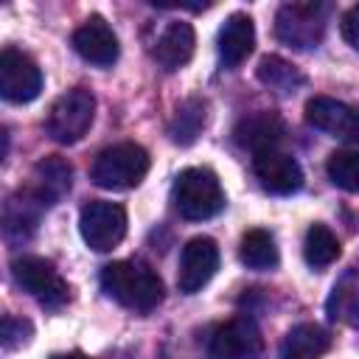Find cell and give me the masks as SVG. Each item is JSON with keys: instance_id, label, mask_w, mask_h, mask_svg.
<instances>
[{"instance_id": "obj_1", "label": "cell", "mask_w": 359, "mask_h": 359, "mask_svg": "<svg viewBox=\"0 0 359 359\" xmlns=\"http://www.w3.org/2000/svg\"><path fill=\"white\" fill-rule=\"evenodd\" d=\"M101 289L107 297L132 311H151L163 300L160 275L143 261H112L101 269Z\"/></svg>"}, {"instance_id": "obj_2", "label": "cell", "mask_w": 359, "mask_h": 359, "mask_svg": "<svg viewBox=\"0 0 359 359\" xmlns=\"http://www.w3.org/2000/svg\"><path fill=\"white\" fill-rule=\"evenodd\" d=\"M149 174V151L137 143H115L90 165V180L107 191H129Z\"/></svg>"}, {"instance_id": "obj_3", "label": "cell", "mask_w": 359, "mask_h": 359, "mask_svg": "<svg viewBox=\"0 0 359 359\" xmlns=\"http://www.w3.org/2000/svg\"><path fill=\"white\" fill-rule=\"evenodd\" d=\"M171 199H174V208L180 210V216L191 219V222L210 219L224 208L222 182L210 168L180 171V177L174 180V188H171Z\"/></svg>"}, {"instance_id": "obj_4", "label": "cell", "mask_w": 359, "mask_h": 359, "mask_svg": "<svg viewBox=\"0 0 359 359\" xmlns=\"http://www.w3.org/2000/svg\"><path fill=\"white\" fill-rule=\"evenodd\" d=\"M93 118H95V95L84 87H73L50 104L45 129L56 143L70 146L87 135V129L93 126Z\"/></svg>"}, {"instance_id": "obj_5", "label": "cell", "mask_w": 359, "mask_h": 359, "mask_svg": "<svg viewBox=\"0 0 359 359\" xmlns=\"http://www.w3.org/2000/svg\"><path fill=\"white\" fill-rule=\"evenodd\" d=\"M11 275L22 292H28L39 306L45 309H59L70 300V286L59 275V269L39 258V255H22L11 264Z\"/></svg>"}, {"instance_id": "obj_6", "label": "cell", "mask_w": 359, "mask_h": 359, "mask_svg": "<svg viewBox=\"0 0 359 359\" xmlns=\"http://www.w3.org/2000/svg\"><path fill=\"white\" fill-rule=\"evenodd\" d=\"M325 14H328L325 3H286L278 8L275 34L289 48L297 50L317 48L325 31Z\"/></svg>"}, {"instance_id": "obj_7", "label": "cell", "mask_w": 359, "mask_h": 359, "mask_svg": "<svg viewBox=\"0 0 359 359\" xmlns=\"http://www.w3.org/2000/svg\"><path fill=\"white\" fill-rule=\"evenodd\" d=\"M79 230H81V238H84V244L90 250L109 252L126 236V210L118 202L93 199V202H87L81 208Z\"/></svg>"}, {"instance_id": "obj_8", "label": "cell", "mask_w": 359, "mask_h": 359, "mask_svg": "<svg viewBox=\"0 0 359 359\" xmlns=\"http://www.w3.org/2000/svg\"><path fill=\"white\" fill-rule=\"evenodd\" d=\"M210 359H261L264 337L250 317H233L213 328L208 339Z\"/></svg>"}, {"instance_id": "obj_9", "label": "cell", "mask_w": 359, "mask_h": 359, "mask_svg": "<svg viewBox=\"0 0 359 359\" xmlns=\"http://www.w3.org/2000/svg\"><path fill=\"white\" fill-rule=\"evenodd\" d=\"M42 90V70L31 56L17 48H6L0 53V93L6 101L28 104Z\"/></svg>"}, {"instance_id": "obj_10", "label": "cell", "mask_w": 359, "mask_h": 359, "mask_svg": "<svg viewBox=\"0 0 359 359\" xmlns=\"http://www.w3.org/2000/svg\"><path fill=\"white\" fill-rule=\"evenodd\" d=\"M219 269V247L208 236H196L182 247L177 286L182 294H196Z\"/></svg>"}, {"instance_id": "obj_11", "label": "cell", "mask_w": 359, "mask_h": 359, "mask_svg": "<svg viewBox=\"0 0 359 359\" xmlns=\"http://www.w3.org/2000/svg\"><path fill=\"white\" fill-rule=\"evenodd\" d=\"M306 123L331 135V137H339V140H359V109L345 104V101H337V98H328V95H314L306 101Z\"/></svg>"}, {"instance_id": "obj_12", "label": "cell", "mask_w": 359, "mask_h": 359, "mask_svg": "<svg viewBox=\"0 0 359 359\" xmlns=\"http://www.w3.org/2000/svg\"><path fill=\"white\" fill-rule=\"evenodd\" d=\"M252 168H255V177L258 182L269 191V194H294L300 185H303V168L300 163L280 151V149H266V151H258L252 157Z\"/></svg>"}, {"instance_id": "obj_13", "label": "cell", "mask_w": 359, "mask_h": 359, "mask_svg": "<svg viewBox=\"0 0 359 359\" xmlns=\"http://www.w3.org/2000/svg\"><path fill=\"white\" fill-rule=\"evenodd\" d=\"M73 48L76 53L90 62V65H98V67H109L115 59H118V36L115 31L107 25L104 17H90L84 20L76 31H73Z\"/></svg>"}, {"instance_id": "obj_14", "label": "cell", "mask_w": 359, "mask_h": 359, "mask_svg": "<svg viewBox=\"0 0 359 359\" xmlns=\"http://www.w3.org/2000/svg\"><path fill=\"white\" fill-rule=\"evenodd\" d=\"M286 132V123L278 112H269V109H258V112H250L244 115L236 129H233V140L241 146V149H250L252 154L258 151H266V149H278L280 137Z\"/></svg>"}, {"instance_id": "obj_15", "label": "cell", "mask_w": 359, "mask_h": 359, "mask_svg": "<svg viewBox=\"0 0 359 359\" xmlns=\"http://www.w3.org/2000/svg\"><path fill=\"white\" fill-rule=\"evenodd\" d=\"M70 182H73V171L70 165L62 160V157H45L34 165L31 171V182L25 188V194L42 205V208H50L56 205L67 191H70Z\"/></svg>"}, {"instance_id": "obj_16", "label": "cell", "mask_w": 359, "mask_h": 359, "mask_svg": "<svg viewBox=\"0 0 359 359\" xmlns=\"http://www.w3.org/2000/svg\"><path fill=\"white\" fill-rule=\"evenodd\" d=\"M194 48H196V34H194L191 22L174 20L160 31L151 53L163 70H180L182 65L191 62Z\"/></svg>"}, {"instance_id": "obj_17", "label": "cell", "mask_w": 359, "mask_h": 359, "mask_svg": "<svg viewBox=\"0 0 359 359\" xmlns=\"http://www.w3.org/2000/svg\"><path fill=\"white\" fill-rule=\"evenodd\" d=\"M255 48V25L247 14L236 11L224 20L219 31V59L224 67H238Z\"/></svg>"}, {"instance_id": "obj_18", "label": "cell", "mask_w": 359, "mask_h": 359, "mask_svg": "<svg viewBox=\"0 0 359 359\" xmlns=\"http://www.w3.org/2000/svg\"><path fill=\"white\" fill-rule=\"evenodd\" d=\"M331 348V337L317 323L294 325L280 342V359H320Z\"/></svg>"}, {"instance_id": "obj_19", "label": "cell", "mask_w": 359, "mask_h": 359, "mask_svg": "<svg viewBox=\"0 0 359 359\" xmlns=\"http://www.w3.org/2000/svg\"><path fill=\"white\" fill-rule=\"evenodd\" d=\"M205 121H208V104L202 98H185L174 109V115L168 121V137H171V143L191 146L202 135Z\"/></svg>"}, {"instance_id": "obj_20", "label": "cell", "mask_w": 359, "mask_h": 359, "mask_svg": "<svg viewBox=\"0 0 359 359\" xmlns=\"http://www.w3.org/2000/svg\"><path fill=\"white\" fill-rule=\"evenodd\" d=\"M238 258L247 269H255V272H266V269H275L278 266V247H275V238L272 233L255 227V230H247L241 236V244H238Z\"/></svg>"}, {"instance_id": "obj_21", "label": "cell", "mask_w": 359, "mask_h": 359, "mask_svg": "<svg viewBox=\"0 0 359 359\" xmlns=\"http://www.w3.org/2000/svg\"><path fill=\"white\" fill-rule=\"evenodd\" d=\"M255 76H258V81H261L264 87L275 90L278 95H292V93H297V87L303 84V73H300L292 62H286V59H280V56H264V59L258 62Z\"/></svg>"}, {"instance_id": "obj_22", "label": "cell", "mask_w": 359, "mask_h": 359, "mask_svg": "<svg viewBox=\"0 0 359 359\" xmlns=\"http://www.w3.org/2000/svg\"><path fill=\"white\" fill-rule=\"evenodd\" d=\"M303 258L314 269H325L339 258V241L325 224H311L303 238Z\"/></svg>"}, {"instance_id": "obj_23", "label": "cell", "mask_w": 359, "mask_h": 359, "mask_svg": "<svg viewBox=\"0 0 359 359\" xmlns=\"http://www.w3.org/2000/svg\"><path fill=\"white\" fill-rule=\"evenodd\" d=\"M42 210H45V208L36 205L25 191L17 194V196H11V199L6 202V216H3L6 233H8V236H17V233L25 236V230H34V224H36V219H39Z\"/></svg>"}, {"instance_id": "obj_24", "label": "cell", "mask_w": 359, "mask_h": 359, "mask_svg": "<svg viewBox=\"0 0 359 359\" xmlns=\"http://www.w3.org/2000/svg\"><path fill=\"white\" fill-rule=\"evenodd\" d=\"M328 314L337 320H348L353 325H359V278L356 275H345L334 292H331V300H328Z\"/></svg>"}, {"instance_id": "obj_25", "label": "cell", "mask_w": 359, "mask_h": 359, "mask_svg": "<svg viewBox=\"0 0 359 359\" xmlns=\"http://www.w3.org/2000/svg\"><path fill=\"white\" fill-rule=\"evenodd\" d=\"M325 171L337 188H342L348 194L359 191V151H351V149L334 151L325 163Z\"/></svg>"}, {"instance_id": "obj_26", "label": "cell", "mask_w": 359, "mask_h": 359, "mask_svg": "<svg viewBox=\"0 0 359 359\" xmlns=\"http://www.w3.org/2000/svg\"><path fill=\"white\" fill-rule=\"evenodd\" d=\"M31 337V323L28 320H17V317H6L3 320V348L14 351L17 345L28 342Z\"/></svg>"}, {"instance_id": "obj_27", "label": "cell", "mask_w": 359, "mask_h": 359, "mask_svg": "<svg viewBox=\"0 0 359 359\" xmlns=\"http://www.w3.org/2000/svg\"><path fill=\"white\" fill-rule=\"evenodd\" d=\"M339 31H342V39L359 50V3L351 6L345 14H342V22H339Z\"/></svg>"}, {"instance_id": "obj_28", "label": "cell", "mask_w": 359, "mask_h": 359, "mask_svg": "<svg viewBox=\"0 0 359 359\" xmlns=\"http://www.w3.org/2000/svg\"><path fill=\"white\" fill-rule=\"evenodd\" d=\"M53 359H84V356H81V353H76V351H73V353H56V356H53Z\"/></svg>"}]
</instances>
